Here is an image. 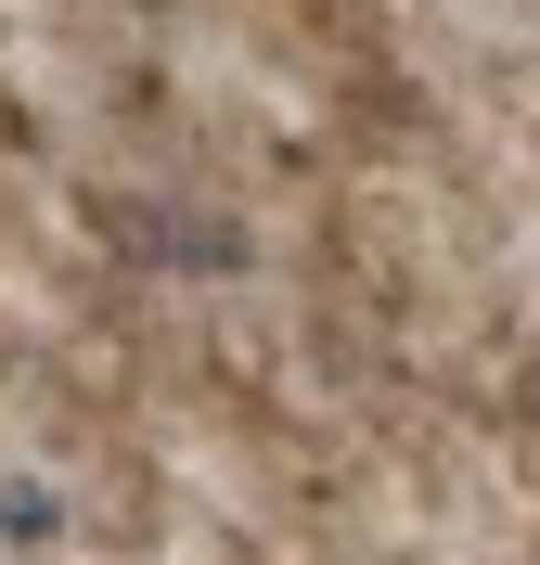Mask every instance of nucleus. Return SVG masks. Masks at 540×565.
Segmentation results:
<instances>
[]
</instances>
